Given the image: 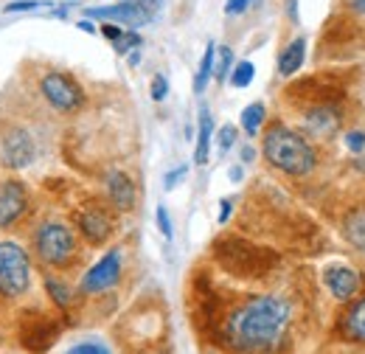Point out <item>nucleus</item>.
Instances as JSON below:
<instances>
[{
    "label": "nucleus",
    "instance_id": "f257e3e1",
    "mask_svg": "<svg viewBox=\"0 0 365 354\" xmlns=\"http://www.w3.org/2000/svg\"><path fill=\"white\" fill-rule=\"evenodd\" d=\"M289 304L281 295H247L222 320V343L236 354H267L289 326Z\"/></svg>",
    "mask_w": 365,
    "mask_h": 354
},
{
    "label": "nucleus",
    "instance_id": "f03ea898",
    "mask_svg": "<svg viewBox=\"0 0 365 354\" xmlns=\"http://www.w3.org/2000/svg\"><path fill=\"white\" fill-rule=\"evenodd\" d=\"M262 152L273 169L289 177H307L318 166V155H315L312 143L281 121H273L267 127L264 141H262Z\"/></svg>",
    "mask_w": 365,
    "mask_h": 354
},
{
    "label": "nucleus",
    "instance_id": "7ed1b4c3",
    "mask_svg": "<svg viewBox=\"0 0 365 354\" xmlns=\"http://www.w3.org/2000/svg\"><path fill=\"white\" fill-rule=\"evenodd\" d=\"M31 251H34V259L46 270H71V267L79 262V236L76 231L62 220H46L40 222L31 233Z\"/></svg>",
    "mask_w": 365,
    "mask_h": 354
},
{
    "label": "nucleus",
    "instance_id": "20e7f679",
    "mask_svg": "<svg viewBox=\"0 0 365 354\" xmlns=\"http://www.w3.org/2000/svg\"><path fill=\"white\" fill-rule=\"evenodd\" d=\"M31 287V256L23 245L6 239L0 242V298H23Z\"/></svg>",
    "mask_w": 365,
    "mask_h": 354
},
{
    "label": "nucleus",
    "instance_id": "39448f33",
    "mask_svg": "<svg viewBox=\"0 0 365 354\" xmlns=\"http://www.w3.org/2000/svg\"><path fill=\"white\" fill-rule=\"evenodd\" d=\"M40 93L56 113H79L85 107V90L65 71L43 74L40 76Z\"/></svg>",
    "mask_w": 365,
    "mask_h": 354
},
{
    "label": "nucleus",
    "instance_id": "423d86ee",
    "mask_svg": "<svg viewBox=\"0 0 365 354\" xmlns=\"http://www.w3.org/2000/svg\"><path fill=\"white\" fill-rule=\"evenodd\" d=\"M121 273H124L121 248H113V251H107V253L82 275L79 290H82L85 295H101V293L113 290V287L121 281Z\"/></svg>",
    "mask_w": 365,
    "mask_h": 354
},
{
    "label": "nucleus",
    "instance_id": "0eeeda50",
    "mask_svg": "<svg viewBox=\"0 0 365 354\" xmlns=\"http://www.w3.org/2000/svg\"><path fill=\"white\" fill-rule=\"evenodd\" d=\"M73 222H76V231L85 236L88 245H104L113 231H115V217L107 211V206L101 203H88L82 206L76 214H73Z\"/></svg>",
    "mask_w": 365,
    "mask_h": 354
},
{
    "label": "nucleus",
    "instance_id": "6e6552de",
    "mask_svg": "<svg viewBox=\"0 0 365 354\" xmlns=\"http://www.w3.org/2000/svg\"><path fill=\"white\" fill-rule=\"evenodd\" d=\"M88 17L104 20V23H115L121 29H133L138 31L140 26L155 20V11L143 3V0H124L115 6H98V9H88Z\"/></svg>",
    "mask_w": 365,
    "mask_h": 354
},
{
    "label": "nucleus",
    "instance_id": "1a4fd4ad",
    "mask_svg": "<svg viewBox=\"0 0 365 354\" xmlns=\"http://www.w3.org/2000/svg\"><path fill=\"white\" fill-rule=\"evenodd\" d=\"M29 208H31V197H29L26 183L17 177L0 180V231L14 228L29 214Z\"/></svg>",
    "mask_w": 365,
    "mask_h": 354
},
{
    "label": "nucleus",
    "instance_id": "9d476101",
    "mask_svg": "<svg viewBox=\"0 0 365 354\" xmlns=\"http://www.w3.org/2000/svg\"><path fill=\"white\" fill-rule=\"evenodd\" d=\"M0 158L9 169H26L34 163L37 158V143L29 130H20V127H11L9 133L3 135L0 141Z\"/></svg>",
    "mask_w": 365,
    "mask_h": 354
},
{
    "label": "nucleus",
    "instance_id": "9b49d317",
    "mask_svg": "<svg viewBox=\"0 0 365 354\" xmlns=\"http://www.w3.org/2000/svg\"><path fill=\"white\" fill-rule=\"evenodd\" d=\"M323 284L337 301H354L363 290V275L349 265H331L323 273Z\"/></svg>",
    "mask_w": 365,
    "mask_h": 354
},
{
    "label": "nucleus",
    "instance_id": "f8f14e48",
    "mask_svg": "<svg viewBox=\"0 0 365 354\" xmlns=\"http://www.w3.org/2000/svg\"><path fill=\"white\" fill-rule=\"evenodd\" d=\"M104 188H107V200L113 203L115 211H133V208H135L138 191H135L133 177L127 175V172H118V169L107 172Z\"/></svg>",
    "mask_w": 365,
    "mask_h": 354
},
{
    "label": "nucleus",
    "instance_id": "ddd939ff",
    "mask_svg": "<svg viewBox=\"0 0 365 354\" xmlns=\"http://www.w3.org/2000/svg\"><path fill=\"white\" fill-rule=\"evenodd\" d=\"M337 332L349 343H365V295L357 298V301H351L349 310L340 315Z\"/></svg>",
    "mask_w": 365,
    "mask_h": 354
},
{
    "label": "nucleus",
    "instance_id": "4468645a",
    "mask_svg": "<svg viewBox=\"0 0 365 354\" xmlns=\"http://www.w3.org/2000/svg\"><path fill=\"white\" fill-rule=\"evenodd\" d=\"M56 335H59V326H53L46 315H40L31 326H26V329L20 332L23 343H26L31 352H46L48 346L56 340Z\"/></svg>",
    "mask_w": 365,
    "mask_h": 354
},
{
    "label": "nucleus",
    "instance_id": "2eb2a0df",
    "mask_svg": "<svg viewBox=\"0 0 365 354\" xmlns=\"http://www.w3.org/2000/svg\"><path fill=\"white\" fill-rule=\"evenodd\" d=\"M304 59H307V40L298 37L287 45L278 56V74L281 76H295L301 68H304Z\"/></svg>",
    "mask_w": 365,
    "mask_h": 354
},
{
    "label": "nucleus",
    "instance_id": "dca6fc26",
    "mask_svg": "<svg viewBox=\"0 0 365 354\" xmlns=\"http://www.w3.org/2000/svg\"><path fill=\"white\" fill-rule=\"evenodd\" d=\"M3 14H48V17H65V9H56L51 0H11L3 6Z\"/></svg>",
    "mask_w": 365,
    "mask_h": 354
},
{
    "label": "nucleus",
    "instance_id": "f3484780",
    "mask_svg": "<svg viewBox=\"0 0 365 354\" xmlns=\"http://www.w3.org/2000/svg\"><path fill=\"white\" fill-rule=\"evenodd\" d=\"M307 127H309L312 135L326 138V135H331L340 127V116H337L331 107H315V110H309V116H307Z\"/></svg>",
    "mask_w": 365,
    "mask_h": 354
},
{
    "label": "nucleus",
    "instance_id": "a211bd4d",
    "mask_svg": "<svg viewBox=\"0 0 365 354\" xmlns=\"http://www.w3.org/2000/svg\"><path fill=\"white\" fill-rule=\"evenodd\" d=\"M211 141H214V118L208 110L200 113V133H197V149H194V163L205 166L211 155Z\"/></svg>",
    "mask_w": 365,
    "mask_h": 354
},
{
    "label": "nucleus",
    "instance_id": "6ab92c4d",
    "mask_svg": "<svg viewBox=\"0 0 365 354\" xmlns=\"http://www.w3.org/2000/svg\"><path fill=\"white\" fill-rule=\"evenodd\" d=\"M43 284H46V293L51 295V301H53L59 310H68V307L73 304L76 293H73V290H71V284H65V278H59L56 273H46Z\"/></svg>",
    "mask_w": 365,
    "mask_h": 354
},
{
    "label": "nucleus",
    "instance_id": "aec40b11",
    "mask_svg": "<svg viewBox=\"0 0 365 354\" xmlns=\"http://www.w3.org/2000/svg\"><path fill=\"white\" fill-rule=\"evenodd\" d=\"M264 118H267L264 104H262V101H253V104H247V107L242 110V130L250 135V138H256L259 130L264 127Z\"/></svg>",
    "mask_w": 365,
    "mask_h": 354
},
{
    "label": "nucleus",
    "instance_id": "412c9836",
    "mask_svg": "<svg viewBox=\"0 0 365 354\" xmlns=\"http://www.w3.org/2000/svg\"><path fill=\"white\" fill-rule=\"evenodd\" d=\"M214 51H217V45L211 43L208 48H205V54H202L200 71H197V76H194V93H205V88H208V79L214 76Z\"/></svg>",
    "mask_w": 365,
    "mask_h": 354
},
{
    "label": "nucleus",
    "instance_id": "4be33fe9",
    "mask_svg": "<svg viewBox=\"0 0 365 354\" xmlns=\"http://www.w3.org/2000/svg\"><path fill=\"white\" fill-rule=\"evenodd\" d=\"M346 236H349L351 245H357L365 253V208L349 214V220H346Z\"/></svg>",
    "mask_w": 365,
    "mask_h": 354
},
{
    "label": "nucleus",
    "instance_id": "5701e85b",
    "mask_svg": "<svg viewBox=\"0 0 365 354\" xmlns=\"http://www.w3.org/2000/svg\"><path fill=\"white\" fill-rule=\"evenodd\" d=\"M253 76H256V65L250 62V59H242V62H236L233 68H230L228 79L233 88H247L250 82H253Z\"/></svg>",
    "mask_w": 365,
    "mask_h": 354
},
{
    "label": "nucleus",
    "instance_id": "b1692460",
    "mask_svg": "<svg viewBox=\"0 0 365 354\" xmlns=\"http://www.w3.org/2000/svg\"><path fill=\"white\" fill-rule=\"evenodd\" d=\"M230 68H233V51L228 45H217V51H214V79L225 82Z\"/></svg>",
    "mask_w": 365,
    "mask_h": 354
},
{
    "label": "nucleus",
    "instance_id": "393cba45",
    "mask_svg": "<svg viewBox=\"0 0 365 354\" xmlns=\"http://www.w3.org/2000/svg\"><path fill=\"white\" fill-rule=\"evenodd\" d=\"M140 45H143L140 34L133 31V29H124V34L113 43V48H115V54H130V51H135V48H140Z\"/></svg>",
    "mask_w": 365,
    "mask_h": 354
},
{
    "label": "nucleus",
    "instance_id": "a878e982",
    "mask_svg": "<svg viewBox=\"0 0 365 354\" xmlns=\"http://www.w3.org/2000/svg\"><path fill=\"white\" fill-rule=\"evenodd\" d=\"M236 135H239V133H236V127H233V124H225V127L217 133V149H220L222 155H225L230 146L236 143Z\"/></svg>",
    "mask_w": 365,
    "mask_h": 354
},
{
    "label": "nucleus",
    "instance_id": "bb28decb",
    "mask_svg": "<svg viewBox=\"0 0 365 354\" xmlns=\"http://www.w3.org/2000/svg\"><path fill=\"white\" fill-rule=\"evenodd\" d=\"M65 354H110V349H107V346H101V343H96V340H85V343L71 346Z\"/></svg>",
    "mask_w": 365,
    "mask_h": 354
},
{
    "label": "nucleus",
    "instance_id": "cd10ccee",
    "mask_svg": "<svg viewBox=\"0 0 365 354\" xmlns=\"http://www.w3.org/2000/svg\"><path fill=\"white\" fill-rule=\"evenodd\" d=\"M166 96H169V79H166L163 74L152 76V98H155V101H163Z\"/></svg>",
    "mask_w": 365,
    "mask_h": 354
},
{
    "label": "nucleus",
    "instance_id": "c85d7f7f",
    "mask_svg": "<svg viewBox=\"0 0 365 354\" xmlns=\"http://www.w3.org/2000/svg\"><path fill=\"white\" fill-rule=\"evenodd\" d=\"M158 228L166 239H172V220H169V211L163 206H158Z\"/></svg>",
    "mask_w": 365,
    "mask_h": 354
},
{
    "label": "nucleus",
    "instance_id": "c756f323",
    "mask_svg": "<svg viewBox=\"0 0 365 354\" xmlns=\"http://www.w3.org/2000/svg\"><path fill=\"white\" fill-rule=\"evenodd\" d=\"M346 146H349L351 152H357V155H360V152L365 149V133H351L349 138H346Z\"/></svg>",
    "mask_w": 365,
    "mask_h": 354
},
{
    "label": "nucleus",
    "instance_id": "7c9ffc66",
    "mask_svg": "<svg viewBox=\"0 0 365 354\" xmlns=\"http://www.w3.org/2000/svg\"><path fill=\"white\" fill-rule=\"evenodd\" d=\"M101 34H104L110 43H115V40L124 34V29H121V26H115V23H104V26H101Z\"/></svg>",
    "mask_w": 365,
    "mask_h": 354
},
{
    "label": "nucleus",
    "instance_id": "2f4dec72",
    "mask_svg": "<svg viewBox=\"0 0 365 354\" xmlns=\"http://www.w3.org/2000/svg\"><path fill=\"white\" fill-rule=\"evenodd\" d=\"M185 172H188V169H185V166H178V169H172V172H169V175H166V188H169V191H172V188H175V186H178V183H180L182 177H185Z\"/></svg>",
    "mask_w": 365,
    "mask_h": 354
},
{
    "label": "nucleus",
    "instance_id": "473e14b6",
    "mask_svg": "<svg viewBox=\"0 0 365 354\" xmlns=\"http://www.w3.org/2000/svg\"><path fill=\"white\" fill-rule=\"evenodd\" d=\"M250 6V0H228L225 3V14H242Z\"/></svg>",
    "mask_w": 365,
    "mask_h": 354
},
{
    "label": "nucleus",
    "instance_id": "72a5a7b5",
    "mask_svg": "<svg viewBox=\"0 0 365 354\" xmlns=\"http://www.w3.org/2000/svg\"><path fill=\"white\" fill-rule=\"evenodd\" d=\"M343 3H346L357 17H365V0H343Z\"/></svg>",
    "mask_w": 365,
    "mask_h": 354
},
{
    "label": "nucleus",
    "instance_id": "f704fd0d",
    "mask_svg": "<svg viewBox=\"0 0 365 354\" xmlns=\"http://www.w3.org/2000/svg\"><path fill=\"white\" fill-rule=\"evenodd\" d=\"M220 206H222V208H220V225H225L230 217V206H233V203H230V200H222Z\"/></svg>",
    "mask_w": 365,
    "mask_h": 354
},
{
    "label": "nucleus",
    "instance_id": "c9c22d12",
    "mask_svg": "<svg viewBox=\"0 0 365 354\" xmlns=\"http://www.w3.org/2000/svg\"><path fill=\"white\" fill-rule=\"evenodd\" d=\"M253 158H256V149H253V146H245V149H242V161H245V163H250Z\"/></svg>",
    "mask_w": 365,
    "mask_h": 354
},
{
    "label": "nucleus",
    "instance_id": "e433bc0d",
    "mask_svg": "<svg viewBox=\"0 0 365 354\" xmlns=\"http://www.w3.org/2000/svg\"><path fill=\"white\" fill-rule=\"evenodd\" d=\"M76 26H79V29H82V31H88V34H96V26H93L91 20H79V23H76Z\"/></svg>",
    "mask_w": 365,
    "mask_h": 354
},
{
    "label": "nucleus",
    "instance_id": "4c0bfd02",
    "mask_svg": "<svg viewBox=\"0 0 365 354\" xmlns=\"http://www.w3.org/2000/svg\"><path fill=\"white\" fill-rule=\"evenodd\" d=\"M228 177L233 180V183H239V180H242V166H230Z\"/></svg>",
    "mask_w": 365,
    "mask_h": 354
}]
</instances>
